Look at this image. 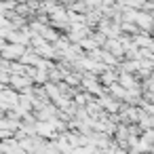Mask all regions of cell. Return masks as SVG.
<instances>
[{
	"label": "cell",
	"instance_id": "obj_1",
	"mask_svg": "<svg viewBox=\"0 0 154 154\" xmlns=\"http://www.w3.org/2000/svg\"><path fill=\"white\" fill-rule=\"evenodd\" d=\"M5 57L7 59H15V57H23V47L13 45V47H5Z\"/></svg>",
	"mask_w": 154,
	"mask_h": 154
}]
</instances>
